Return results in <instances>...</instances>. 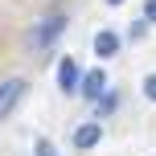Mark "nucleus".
Masks as SVG:
<instances>
[{
  "label": "nucleus",
  "instance_id": "1",
  "mask_svg": "<svg viewBox=\"0 0 156 156\" xmlns=\"http://www.w3.org/2000/svg\"><path fill=\"white\" fill-rule=\"evenodd\" d=\"M62 33H66V16H58V12H54V16H41V21L33 25L29 33H25V45L37 49V54H45V49L54 45Z\"/></svg>",
  "mask_w": 156,
  "mask_h": 156
},
{
  "label": "nucleus",
  "instance_id": "2",
  "mask_svg": "<svg viewBox=\"0 0 156 156\" xmlns=\"http://www.w3.org/2000/svg\"><path fill=\"white\" fill-rule=\"evenodd\" d=\"M25 78H4V82H0V119L8 115V111L16 107V103H21V94H25Z\"/></svg>",
  "mask_w": 156,
  "mask_h": 156
},
{
  "label": "nucleus",
  "instance_id": "3",
  "mask_svg": "<svg viewBox=\"0 0 156 156\" xmlns=\"http://www.w3.org/2000/svg\"><path fill=\"white\" fill-rule=\"evenodd\" d=\"M58 86H62L66 94H74L78 86H82V70H78L74 58H62V62H58Z\"/></svg>",
  "mask_w": 156,
  "mask_h": 156
},
{
  "label": "nucleus",
  "instance_id": "4",
  "mask_svg": "<svg viewBox=\"0 0 156 156\" xmlns=\"http://www.w3.org/2000/svg\"><path fill=\"white\" fill-rule=\"evenodd\" d=\"M78 90H82L86 99H103V94H107V74H103V70L82 74V86H78Z\"/></svg>",
  "mask_w": 156,
  "mask_h": 156
},
{
  "label": "nucleus",
  "instance_id": "5",
  "mask_svg": "<svg viewBox=\"0 0 156 156\" xmlns=\"http://www.w3.org/2000/svg\"><path fill=\"white\" fill-rule=\"evenodd\" d=\"M94 54L103 58V62H107V58H115L119 54V37L111 29H103V33H94Z\"/></svg>",
  "mask_w": 156,
  "mask_h": 156
},
{
  "label": "nucleus",
  "instance_id": "6",
  "mask_svg": "<svg viewBox=\"0 0 156 156\" xmlns=\"http://www.w3.org/2000/svg\"><path fill=\"white\" fill-rule=\"evenodd\" d=\"M99 140H103V123H99V119H94V123H82L74 132V144H78V148H94Z\"/></svg>",
  "mask_w": 156,
  "mask_h": 156
},
{
  "label": "nucleus",
  "instance_id": "7",
  "mask_svg": "<svg viewBox=\"0 0 156 156\" xmlns=\"http://www.w3.org/2000/svg\"><path fill=\"white\" fill-rule=\"evenodd\" d=\"M144 94L156 103V74H148V78H144Z\"/></svg>",
  "mask_w": 156,
  "mask_h": 156
},
{
  "label": "nucleus",
  "instance_id": "8",
  "mask_svg": "<svg viewBox=\"0 0 156 156\" xmlns=\"http://www.w3.org/2000/svg\"><path fill=\"white\" fill-rule=\"evenodd\" d=\"M37 156H58V152H54V144H49V140H37Z\"/></svg>",
  "mask_w": 156,
  "mask_h": 156
},
{
  "label": "nucleus",
  "instance_id": "9",
  "mask_svg": "<svg viewBox=\"0 0 156 156\" xmlns=\"http://www.w3.org/2000/svg\"><path fill=\"white\" fill-rule=\"evenodd\" d=\"M144 16H148V21H156V0H148V8H144Z\"/></svg>",
  "mask_w": 156,
  "mask_h": 156
},
{
  "label": "nucleus",
  "instance_id": "10",
  "mask_svg": "<svg viewBox=\"0 0 156 156\" xmlns=\"http://www.w3.org/2000/svg\"><path fill=\"white\" fill-rule=\"evenodd\" d=\"M107 4H111V8H115V4H123V0H107Z\"/></svg>",
  "mask_w": 156,
  "mask_h": 156
}]
</instances>
